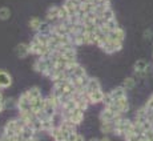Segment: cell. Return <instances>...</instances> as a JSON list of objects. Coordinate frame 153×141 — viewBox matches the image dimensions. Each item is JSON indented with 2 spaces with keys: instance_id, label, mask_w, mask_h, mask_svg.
I'll list each match as a JSON object with an SVG mask.
<instances>
[{
  "instance_id": "44",
  "label": "cell",
  "mask_w": 153,
  "mask_h": 141,
  "mask_svg": "<svg viewBox=\"0 0 153 141\" xmlns=\"http://www.w3.org/2000/svg\"><path fill=\"white\" fill-rule=\"evenodd\" d=\"M96 1H100V0H96Z\"/></svg>"
},
{
  "instance_id": "26",
  "label": "cell",
  "mask_w": 153,
  "mask_h": 141,
  "mask_svg": "<svg viewBox=\"0 0 153 141\" xmlns=\"http://www.w3.org/2000/svg\"><path fill=\"white\" fill-rule=\"evenodd\" d=\"M69 12H68V10H67L64 5H61L60 7V11H59V20L60 22H65V20H68L69 19Z\"/></svg>"
},
{
  "instance_id": "20",
  "label": "cell",
  "mask_w": 153,
  "mask_h": 141,
  "mask_svg": "<svg viewBox=\"0 0 153 141\" xmlns=\"http://www.w3.org/2000/svg\"><path fill=\"white\" fill-rule=\"evenodd\" d=\"M42 23H43V22L39 19V17L33 16V17H31V20H29L28 25H29V28H31L32 31H36V32H37V29L40 28V25H42Z\"/></svg>"
},
{
  "instance_id": "6",
  "label": "cell",
  "mask_w": 153,
  "mask_h": 141,
  "mask_svg": "<svg viewBox=\"0 0 153 141\" xmlns=\"http://www.w3.org/2000/svg\"><path fill=\"white\" fill-rule=\"evenodd\" d=\"M15 53H16L17 57L20 59H24L27 57L31 52H29V44H25V43H20L15 47Z\"/></svg>"
},
{
  "instance_id": "27",
  "label": "cell",
  "mask_w": 153,
  "mask_h": 141,
  "mask_svg": "<svg viewBox=\"0 0 153 141\" xmlns=\"http://www.w3.org/2000/svg\"><path fill=\"white\" fill-rule=\"evenodd\" d=\"M61 108H63V111H73L75 108H77V104H76V101L73 99H71L67 102H64Z\"/></svg>"
},
{
  "instance_id": "24",
  "label": "cell",
  "mask_w": 153,
  "mask_h": 141,
  "mask_svg": "<svg viewBox=\"0 0 153 141\" xmlns=\"http://www.w3.org/2000/svg\"><path fill=\"white\" fill-rule=\"evenodd\" d=\"M136 79L134 77H126L125 80H124V83H123V87L125 88L126 91H129V89H133L134 87H136Z\"/></svg>"
},
{
  "instance_id": "33",
  "label": "cell",
  "mask_w": 153,
  "mask_h": 141,
  "mask_svg": "<svg viewBox=\"0 0 153 141\" xmlns=\"http://www.w3.org/2000/svg\"><path fill=\"white\" fill-rule=\"evenodd\" d=\"M145 108L148 111H153V95L148 99V101H146V104H145Z\"/></svg>"
},
{
  "instance_id": "5",
  "label": "cell",
  "mask_w": 153,
  "mask_h": 141,
  "mask_svg": "<svg viewBox=\"0 0 153 141\" xmlns=\"http://www.w3.org/2000/svg\"><path fill=\"white\" fill-rule=\"evenodd\" d=\"M49 134L52 136V139H53L55 141H64L68 139V132H64L61 131L60 127H53L49 131Z\"/></svg>"
},
{
  "instance_id": "28",
  "label": "cell",
  "mask_w": 153,
  "mask_h": 141,
  "mask_svg": "<svg viewBox=\"0 0 153 141\" xmlns=\"http://www.w3.org/2000/svg\"><path fill=\"white\" fill-rule=\"evenodd\" d=\"M11 17V11L7 7L0 8V20H8Z\"/></svg>"
},
{
  "instance_id": "22",
  "label": "cell",
  "mask_w": 153,
  "mask_h": 141,
  "mask_svg": "<svg viewBox=\"0 0 153 141\" xmlns=\"http://www.w3.org/2000/svg\"><path fill=\"white\" fill-rule=\"evenodd\" d=\"M52 32V25H49V23L43 22L40 28L37 29V33H43V35H51Z\"/></svg>"
},
{
  "instance_id": "23",
  "label": "cell",
  "mask_w": 153,
  "mask_h": 141,
  "mask_svg": "<svg viewBox=\"0 0 153 141\" xmlns=\"http://www.w3.org/2000/svg\"><path fill=\"white\" fill-rule=\"evenodd\" d=\"M42 124H43V131L44 132H49L52 128L55 127L53 121H52V117H45L44 120H42Z\"/></svg>"
},
{
  "instance_id": "16",
  "label": "cell",
  "mask_w": 153,
  "mask_h": 141,
  "mask_svg": "<svg viewBox=\"0 0 153 141\" xmlns=\"http://www.w3.org/2000/svg\"><path fill=\"white\" fill-rule=\"evenodd\" d=\"M109 93H111L112 97H113V100H116V99H120V97H125L126 89L121 85V87H117V88H114V89H112Z\"/></svg>"
},
{
  "instance_id": "30",
  "label": "cell",
  "mask_w": 153,
  "mask_h": 141,
  "mask_svg": "<svg viewBox=\"0 0 153 141\" xmlns=\"http://www.w3.org/2000/svg\"><path fill=\"white\" fill-rule=\"evenodd\" d=\"M101 17L105 20V22H108V20H111V19H114V17H116V16H114V11L112 10V7L108 8V10H107L104 13L101 15Z\"/></svg>"
},
{
  "instance_id": "4",
  "label": "cell",
  "mask_w": 153,
  "mask_h": 141,
  "mask_svg": "<svg viewBox=\"0 0 153 141\" xmlns=\"http://www.w3.org/2000/svg\"><path fill=\"white\" fill-rule=\"evenodd\" d=\"M17 108H19V112L22 111H32L31 108V100H29L27 92H24L17 100Z\"/></svg>"
},
{
  "instance_id": "19",
  "label": "cell",
  "mask_w": 153,
  "mask_h": 141,
  "mask_svg": "<svg viewBox=\"0 0 153 141\" xmlns=\"http://www.w3.org/2000/svg\"><path fill=\"white\" fill-rule=\"evenodd\" d=\"M44 112H45V114L48 117H52L56 112H57V108H56L53 104H51L48 99H45V104H44Z\"/></svg>"
},
{
  "instance_id": "31",
  "label": "cell",
  "mask_w": 153,
  "mask_h": 141,
  "mask_svg": "<svg viewBox=\"0 0 153 141\" xmlns=\"http://www.w3.org/2000/svg\"><path fill=\"white\" fill-rule=\"evenodd\" d=\"M105 25H107V27H108V29H109V31H113V29L119 28V23H117L116 17H114V19H111V20H108V22L105 23Z\"/></svg>"
},
{
  "instance_id": "2",
  "label": "cell",
  "mask_w": 153,
  "mask_h": 141,
  "mask_svg": "<svg viewBox=\"0 0 153 141\" xmlns=\"http://www.w3.org/2000/svg\"><path fill=\"white\" fill-rule=\"evenodd\" d=\"M148 68H149V64H148V61L144 60V59L137 60L133 65L134 73H136L139 77H144V76L146 75V72H148Z\"/></svg>"
},
{
  "instance_id": "37",
  "label": "cell",
  "mask_w": 153,
  "mask_h": 141,
  "mask_svg": "<svg viewBox=\"0 0 153 141\" xmlns=\"http://www.w3.org/2000/svg\"><path fill=\"white\" fill-rule=\"evenodd\" d=\"M5 100H4V96H3V92L0 91V102H4Z\"/></svg>"
},
{
  "instance_id": "40",
  "label": "cell",
  "mask_w": 153,
  "mask_h": 141,
  "mask_svg": "<svg viewBox=\"0 0 153 141\" xmlns=\"http://www.w3.org/2000/svg\"><path fill=\"white\" fill-rule=\"evenodd\" d=\"M25 141H37L36 137H33V139H29V140H25Z\"/></svg>"
},
{
  "instance_id": "3",
  "label": "cell",
  "mask_w": 153,
  "mask_h": 141,
  "mask_svg": "<svg viewBox=\"0 0 153 141\" xmlns=\"http://www.w3.org/2000/svg\"><path fill=\"white\" fill-rule=\"evenodd\" d=\"M33 69L36 70V72H39V73H42V75H44V73H45L47 70L49 69V65H48V61H47V59L37 56V59L35 60V63H33Z\"/></svg>"
},
{
  "instance_id": "36",
  "label": "cell",
  "mask_w": 153,
  "mask_h": 141,
  "mask_svg": "<svg viewBox=\"0 0 153 141\" xmlns=\"http://www.w3.org/2000/svg\"><path fill=\"white\" fill-rule=\"evenodd\" d=\"M4 109H5V104L4 102H0V112H3Z\"/></svg>"
},
{
  "instance_id": "39",
  "label": "cell",
  "mask_w": 153,
  "mask_h": 141,
  "mask_svg": "<svg viewBox=\"0 0 153 141\" xmlns=\"http://www.w3.org/2000/svg\"><path fill=\"white\" fill-rule=\"evenodd\" d=\"M112 0H100V3H105V4H111Z\"/></svg>"
},
{
  "instance_id": "42",
  "label": "cell",
  "mask_w": 153,
  "mask_h": 141,
  "mask_svg": "<svg viewBox=\"0 0 153 141\" xmlns=\"http://www.w3.org/2000/svg\"><path fill=\"white\" fill-rule=\"evenodd\" d=\"M0 141H5L4 139H3V137H0Z\"/></svg>"
},
{
  "instance_id": "25",
  "label": "cell",
  "mask_w": 153,
  "mask_h": 141,
  "mask_svg": "<svg viewBox=\"0 0 153 141\" xmlns=\"http://www.w3.org/2000/svg\"><path fill=\"white\" fill-rule=\"evenodd\" d=\"M68 73L72 76H75V77H83V76L87 75V70H85V68H83L81 65H79V67H76L72 72H68Z\"/></svg>"
},
{
  "instance_id": "9",
  "label": "cell",
  "mask_w": 153,
  "mask_h": 141,
  "mask_svg": "<svg viewBox=\"0 0 153 141\" xmlns=\"http://www.w3.org/2000/svg\"><path fill=\"white\" fill-rule=\"evenodd\" d=\"M108 39L109 40H119V42H124L125 39V31L123 28H116L108 33Z\"/></svg>"
},
{
  "instance_id": "17",
  "label": "cell",
  "mask_w": 153,
  "mask_h": 141,
  "mask_svg": "<svg viewBox=\"0 0 153 141\" xmlns=\"http://www.w3.org/2000/svg\"><path fill=\"white\" fill-rule=\"evenodd\" d=\"M146 114H148V109H146L145 107L144 108H140L139 111L136 112V117H134V121L140 122V124H143V122H145L146 120Z\"/></svg>"
},
{
  "instance_id": "34",
  "label": "cell",
  "mask_w": 153,
  "mask_h": 141,
  "mask_svg": "<svg viewBox=\"0 0 153 141\" xmlns=\"http://www.w3.org/2000/svg\"><path fill=\"white\" fill-rule=\"evenodd\" d=\"M76 139H77V133H76V132H72V133L68 134V140L69 141H76Z\"/></svg>"
},
{
  "instance_id": "13",
  "label": "cell",
  "mask_w": 153,
  "mask_h": 141,
  "mask_svg": "<svg viewBox=\"0 0 153 141\" xmlns=\"http://www.w3.org/2000/svg\"><path fill=\"white\" fill-rule=\"evenodd\" d=\"M35 134H36V132L33 131L29 125H24V128L22 129V132H20V136L23 137V140H29V139H33Z\"/></svg>"
},
{
  "instance_id": "14",
  "label": "cell",
  "mask_w": 153,
  "mask_h": 141,
  "mask_svg": "<svg viewBox=\"0 0 153 141\" xmlns=\"http://www.w3.org/2000/svg\"><path fill=\"white\" fill-rule=\"evenodd\" d=\"M114 104L117 105V107L121 109V112L123 113H125V112H128V109H129V102H128V97H120V99H116L114 100Z\"/></svg>"
},
{
  "instance_id": "29",
  "label": "cell",
  "mask_w": 153,
  "mask_h": 141,
  "mask_svg": "<svg viewBox=\"0 0 153 141\" xmlns=\"http://www.w3.org/2000/svg\"><path fill=\"white\" fill-rule=\"evenodd\" d=\"M32 129H33L36 133H39V132H42L43 131V124H42V120H39V119H36L33 122H32L31 125H29Z\"/></svg>"
},
{
  "instance_id": "1",
  "label": "cell",
  "mask_w": 153,
  "mask_h": 141,
  "mask_svg": "<svg viewBox=\"0 0 153 141\" xmlns=\"http://www.w3.org/2000/svg\"><path fill=\"white\" fill-rule=\"evenodd\" d=\"M123 48V42H119V40H109L101 47V49L108 55H112L114 52H119L120 49Z\"/></svg>"
},
{
  "instance_id": "15",
  "label": "cell",
  "mask_w": 153,
  "mask_h": 141,
  "mask_svg": "<svg viewBox=\"0 0 153 141\" xmlns=\"http://www.w3.org/2000/svg\"><path fill=\"white\" fill-rule=\"evenodd\" d=\"M114 116H116V113H113L109 108L105 107L104 109L101 111V113H100V120H101V121H112Z\"/></svg>"
},
{
  "instance_id": "41",
  "label": "cell",
  "mask_w": 153,
  "mask_h": 141,
  "mask_svg": "<svg viewBox=\"0 0 153 141\" xmlns=\"http://www.w3.org/2000/svg\"><path fill=\"white\" fill-rule=\"evenodd\" d=\"M89 141H101V140H99V139H91Z\"/></svg>"
},
{
  "instance_id": "8",
  "label": "cell",
  "mask_w": 153,
  "mask_h": 141,
  "mask_svg": "<svg viewBox=\"0 0 153 141\" xmlns=\"http://www.w3.org/2000/svg\"><path fill=\"white\" fill-rule=\"evenodd\" d=\"M59 11H60V7L59 5H52V7H49L48 10H47V13H45V17L48 22H56V20H59Z\"/></svg>"
},
{
  "instance_id": "18",
  "label": "cell",
  "mask_w": 153,
  "mask_h": 141,
  "mask_svg": "<svg viewBox=\"0 0 153 141\" xmlns=\"http://www.w3.org/2000/svg\"><path fill=\"white\" fill-rule=\"evenodd\" d=\"M100 129L104 134L108 133H114V124L112 121H101V125H100Z\"/></svg>"
},
{
  "instance_id": "35",
  "label": "cell",
  "mask_w": 153,
  "mask_h": 141,
  "mask_svg": "<svg viewBox=\"0 0 153 141\" xmlns=\"http://www.w3.org/2000/svg\"><path fill=\"white\" fill-rule=\"evenodd\" d=\"M76 141H85V139H84L83 134H79L77 133V139H76Z\"/></svg>"
},
{
  "instance_id": "12",
  "label": "cell",
  "mask_w": 153,
  "mask_h": 141,
  "mask_svg": "<svg viewBox=\"0 0 153 141\" xmlns=\"http://www.w3.org/2000/svg\"><path fill=\"white\" fill-rule=\"evenodd\" d=\"M97 89H101V84H100V81L95 77H91L89 81H88V84H87V88H85V92L91 93V92H95V91H97Z\"/></svg>"
},
{
  "instance_id": "10",
  "label": "cell",
  "mask_w": 153,
  "mask_h": 141,
  "mask_svg": "<svg viewBox=\"0 0 153 141\" xmlns=\"http://www.w3.org/2000/svg\"><path fill=\"white\" fill-rule=\"evenodd\" d=\"M87 95H88V97H89V101L92 102V104H99V102H102L105 93L102 92L101 89H97V91H95V92L87 93Z\"/></svg>"
},
{
  "instance_id": "21",
  "label": "cell",
  "mask_w": 153,
  "mask_h": 141,
  "mask_svg": "<svg viewBox=\"0 0 153 141\" xmlns=\"http://www.w3.org/2000/svg\"><path fill=\"white\" fill-rule=\"evenodd\" d=\"M27 95H28L29 100H35V99H37V97L42 96V91H40V88L33 87V88H31V89L27 91Z\"/></svg>"
},
{
  "instance_id": "43",
  "label": "cell",
  "mask_w": 153,
  "mask_h": 141,
  "mask_svg": "<svg viewBox=\"0 0 153 141\" xmlns=\"http://www.w3.org/2000/svg\"><path fill=\"white\" fill-rule=\"evenodd\" d=\"M64 141H69V140H68V139H67V140H64Z\"/></svg>"
},
{
  "instance_id": "7",
  "label": "cell",
  "mask_w": 153,
  "mask_h": 141,
  "mask_svg": "<svg viewBox=\"0 0 153 141\" xmlns=\"http://www.w3.org/2000/svg\"><path fill=\"white\" fill-rule=\"evenodd\" d=\"M12 85V77L8 72L0 69V88L4 89V88H10Z\"/></svg>"
},
{
  "instance_id": "11",
  "label": "cell",
  "mask_w": 153,
  "mask_h": 141,
  "mask_svg": "<svg viewBox=\"0 0 153 141\" xmlns=\"http://www.w3.org/2000/svg\"><path fill=\"white\" fill-rule=\"evenodd\" d=\"M59 127H60L61 131L68 132V133H72V132H76V127H77V125H76L75 122L72 121V120H69V119H64L63 121H61V124L59 125Z\"/></svg>"
},
{
  "instance_id": "32",
  "label": "cell",
  "mask_w": 153,
  "mask_h": 141,
  "mask_svg": "<svg viewBox=\"0 0 153 141\" xmlns=\"http://www.w3.org/2000/svg\"><path fill=\"white\" fill-rule=\"evenodd\" d=\"M113 101H114V100H113V97H112V96H111V93H105L104 100H102V102H104V105H105V107H108V105H111Z\"/></svg>"
},
{
  "instance_id": "38",
  "label": "cell",
  "mask_w": 153,
  "mask_h": 141,
  "mask_svg": "<svg viewBox=\"0 0 153 141\" xmlns=\"http://www.w3.org/2000/svg\"><path fill=\"white\" fill-rule=\"evenodd\" d=\"M100 140H101V141H111V139H109L108 136H104L102 139H100Z\"/></svg>"
}]
</instances>
